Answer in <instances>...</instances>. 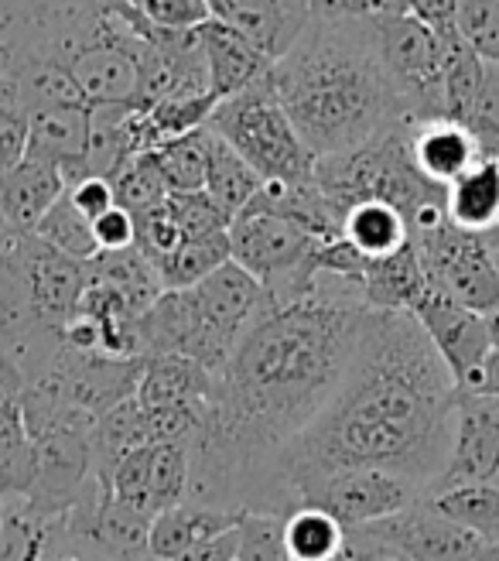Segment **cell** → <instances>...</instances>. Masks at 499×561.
Segmentation results:
<instances>
[{
  "instance_id": "15",
  "label": "cell",
  "mask_w": 499,
  "mask_h": 561,
  "mask_svg": "<svg viewBox=\"0 0 499 561\" xmlns=\"http://www.w3.org/2000/svg\"><path fill=\"white\" fill-rule=\"evenodd\" d=\"M90 110L93 106H45L27 114V158L59 168L66 188L90 175Z\"/></svg>"
},
{
  "instance_id": "34",
  "label": "cell",
  "mask_w": 499,
  "mask_h": 561,
  "mask_svg": "<svg viewBox=\"0 0 499 561\" xmlns=\"http://www.w3.org/2000/svg\"><path fill=\"white\" fill-rule=\"evenodd\" d=\"M455 32L479 59L499 62V0H459Z\"/></svg>"
},
{
  "instance_id": "3",
  "label": "cell",
  "mask_w": 499,
  "mask_h": 561,
  "mask_svg": "<svg viewBox=\"0 0 499 561\" xmlns=\"http://www.w3.org/2000/svg\"><path fill=\"white\" fill-rule=\"evenodd\" d=\"M264 305V288L240 264L227 261L196 285L158 295L137 322L141 356H182L219 377Z\"/></svg>"
},
{
  "instance_id": "18",
  "label": "cell",
  "mask_w": 499,
  "mask_h": 561,
  "mask_svg": "<svg viewBox=\"0 0 499 561\" xmlns=\"http://www.w3.org/2000/svg\"><path fill=\"white\" fill-rule=\"evenodd\" d=\"M196 32H199L206 76H209V93L216 103L236 96L240 90H246L250 82H257L270 69V59H264V55L240 32H233L230 24L209 18Z\"/></svg>"
},
{
  "instance_id": "16",
  "label": "cell",
  "mask_w": 499,
  "mask_h": 561,
  "mask_svg": "<svg viewBox=\"0 0 499 561\" xmlns=\"http://www.w3.org/2000/svg\"><path fill=\"white\" fill-rule=\"evenodd\" d=\"M407 151L414 168H418V175L438 188H449L479 158H486L479 140L449 117L414 124L407 134Z\"/></svg>"
},
{
  "instance_id": "21",
  "label": "cell",
  "mask_w": 499,
  "mask_h": 561,
  "mask_svg": "<svg viewBox=\"0 0 499 561\" xmlns=\"http://www.w3.org/2000/svg\"><path fill=\"white\" fill-rule=\"evenodd\" d=\"M445 216L452 227L476 237L499 227V158H479L445 188Z\"/></svg>"
},
{
  "instance_id": "26",
  "label": "cell",
  "mask_w": 499,
  "mask_h": 561,
  "mask_svg": "<svg viewBox=\"0 0 499 561\" xmlns=\"http://www.w3.org/2000/svg\"><path fill=\"white\" fill-rule=\"evenodd\" d=\"M151 445V425L144 408L137 398H127L103 411L93 421V459H96V476H106L124 456L137 453V448Z\"/></svg>"
},
{
  "instance_id": "20",
  "label": "cell",
  "mask_w": 499,
  "mask_h": 561,
  "mask_svg": "<svg viewBox=\"0 0 499 561\" xmlns=\"http://www.w3.org/2000/svg\"><path fill=\"white\" fill-rule=\"evenodd\" d=\"M243 514L233 511H219L209 507V503H196V500H182L175 507L161 511L151 520L148 530V551L154 561H175L178 554H185L188 548H196L223 530L236 527Z\"/></svg>"
},
{
  "instance_id": "1",
  "label": "cell",
  "mask_w": 499,
  "mask_h": 561,
  "mask_svg": "<svg viewBox=\"0 0 499 561\" xmlns=\"http://www.w3.org/2000/svg\"><path fill=\"white\" fill-rule=\"evenodd\" d=\"M455 404V377L414 316L370 308L336 394L285 445L281 472L294 496L339 469H383L425 496L449 462Z\"/></svg>"
},
{
  "instance_id": "37",
  "label": "cell",
  "mask_w": 499,
  "mask_h": 561,
  "mask_svg": "<svg viewBox=\"0 0 499 561\" xmlns=\"http://www.w3.org/2000/svg\"><path fill=\"white\" fill-rule=\"evenodd\" d=\"M27 158V114L0 100V175Z\"/></svg>"
},
{
  "instance_id": "54",
  "label": "cell",
  "mask_w": 499,
  "mask_h": 561,
  "mask_svg": "<svg viewBox=\"0 0 499 561\" xmlns=\"http://www.w3.org/2000/svg\"><path fill=\"white\" fill-rule=\"evenodd\" d=\"M496 66H499V62H496Z\"/></svg>"
},
{
  "instance_id": "40",
  "label": "cell",
  "mask_w": 499,
  "mask_h": 561,
  "mask_svg": "<svg viewBox=\"0 0 499 561\" xmlns=\"http://www.w3.org/2000/svg\"><path fill=\"white\" fill-rule=\"evenodd\" d=\"M312 21H380V0H309Z\"/></svg>"
},
{
  "instance_id": "36",
  "label": "cell",
  "mask_w": 499,
  "mask_h": 561,
  "mask_svg": "<svg viewBox=\"0 0 499 561\" xmlns=\"http://www.w3.org/2000/svg\"><path fill=\"white\" fill-rule=\"evenodd\" d=\"M134 8L164 32H196L212 18L206 0H137Z\"/></svg>"
},
{
  "instance_id": "25",
  "label": "cell",
  "mask_w": 499,
  "mask_h": 561,
  "mask_svg": "<svg viewBox=\"0 0 499 561\" xmlns=\"http://www.w3.org/2000/svg\"><path fill=\"white\" fill-rule=\"evenodd\" d=\"M32 476H35V445L24 425L21 401L14 390L0 387V503L27 496Z\"/></svg>"
},
{
  "instance_id": "50",
  "label": "cell",
  "mask_w": 499,
  "mask_h": 561,
  "mask_svg": "<svg viewBox=\"0 0 499 561\" xmlns=\"http://www.w3.org/2000/svg\"><path fill=\"white\" fill-rule=\"evenodd\" d=\"M489 561H499V541H496V545H489Z\"/></svg>"
},
{
  "instance_id": "8",
  "label": "cell",
  "mask_w": 499,
  "mask_h": 561,
  "mask_svg": "<svg viewBox=\"0 0 499 561\" xmlns=\"http://www.w3.org/2000/svg\"><path fill=\"white\" fill-rule=\"evenodd\" d=\"M376 42L386 76L407 106L414 124L445 117V87H441V51L438 38L428 24L414 14L380 18L376 21Z\"/></svg>"
},
{
  "instance_id": "6",
  "label": "cell",
  "mask_w": 499,
  "mask_h": 561,
  "mask_svg": "<svg viewBox=\"0 0 499 561\" xmlns=\"http://www.w3.org/2000/svg\"><path fill=\"white\" fill-rule=\"evenodd\" d=\"M93 421L86 411L69 408L48 425L32 432L35 445V476L27 503L45 517L69 514L86 486L96 480V459H93Z\"/></svg>"
},
{
  "instance_id": "12",
  "label": "cell",
  "mask_w": 499,
  "mask_h": 561,
  "mask_svg": "<svg viewBox=\"0 0 499 561\" xmlns=\"http://www.w3.org/2000/svg\"><path fill=\"white\" fill-rule=\"evenodd\" d=\"M496 480H499V404L483 394H459L449 462L425 496L465 483H496Z\"/></svg>"
},
{
  "instance_id": "52",
  "label": "cell",
  "mask_w": 499,
  "mask_h": 561,
  "mask_svg": "<svg viewBox=\"0 0 499 561\" xmlns=\"http://www.w3.org/2000/svg\"><path fill=\"white\" fill-rule=\"evenodd\" d=\"M144 561H154V558H144Z\"/></svg>"
},
{
  "instance_id": "45",
  "label": "cell",
  "mask_w": 499,
  "mask_h": 561,
  "mask_svg": "<svg viewBox=\"0 0 499 561\" xmlns=\"http://www.w3.org/2000/svg\"><path fill=\"white\" fill-rule=\"evenodd\" d=\"M473 394H483V398H489V401L499 404V350H492L486 356L483 370H479V383H476Z\"/></svg>"
},
{
  "instance_id": "43",
  "label": "cell",
  "mask_w": 499,
  "mask_h": 561,
  "mask_svg": "<svg viewBox=\"0 0 499 561\" xmlns=\"http://www.w3.org/2000/svg\"><path fill=\"white\" fill-rule=\"evenodd\" d=\"M45 561H109V558H103L90 545L69 538L66 527H62V517H59V530H55V541H51V551H48Z\"/></svg>"
},
{
  "instance_id": "47",
  "label": "cell",
  "mask_w": 499,
  "mask_h": 561,
  "mask_svg": "<svg viewBox=\"0 0 499 561\" xmlns=\"http://www.w3.org/2000/svg\"><path fill=\"white\" fill-rule=\"evenodd\" d=\"M18 237H21V233H14V230H11V222L4 219V213H0V254H4V250H8Z\"/></svg>"
},
{
  "instance_id": "53",
  "label": "cell",
  "mask_w": 499,
  "mask_h": 561,
  "mask_svg": "<svg viewBox=\"0 0 499 561\" xmlns=\"http://www.w3.org/2000/svg\"><path fill=\"white\" fill-rule=\"evenodd\" d=\"M0 387H4V383H0Z\"/></svg>"
},
{
  "instance_id": "48",
  "label": "cell",
  "mask_w": 499,
  "mask_h": 561,
  "mask_svg": "<svg viewBox=\"0 0 499 561\" xmlns=\"http://www.w3.org/2000/svg\"><path fill=\"white\" fill-rule=\"evenodd\" d=\"M486 325H489V340H492V350H499V312L486 316Z\"/></svg>"
},
{
  "instance_id": "46",
  "label": "cell",
  "mask_w": 499,
  "mask_h": 561,
  "mask_svg": "<svg viewBox=\"0 0 499 561\" xmlns=\"http://www.w3.org/2000/svg\"><path fill=\"white\" fill-rule=\"evenodd\" d=\"M410 14V0H380V18Z\"/></svg>"
},
{
  "instance_id": "24",
  "label": "cell",
  "mask_w": 499,
  "mask_h": 561,
  "mask_svg": "<svg viewBox=\"0 0 499 561\" xmlns=\"http://www.w3.org/2000/svg\"><path fill=\"white\" fill-rule=\"evenodd\" d=\"M343 240L356 250L363 261L394 257L397 250L410 243L407 219L386 203H356L343 213Z\"/></svg>"
},
{
  "instance_id": "38",
  "label": "cell",
  "mask_w": 499,
  "mask_h": 561,
  "mask_svg": "<svg viewBox=\"0 0 499 561\" xmlns=\"http://www.w3.org/2000/svg\"><path fill=\"white\" fill-rule=\"evenodd\" d=\"M93 237H96L100 254H117V250H127L137 243V222L124 206H114L93 219Z\"/></svg>"
},
{
  "instance_id": "29",
  "label": "cell",
  "mask_w": 499,
  "mask_h": 561,
  "mask_svg": "<svg viewBox=\"0 0 499 561\" xmlns=\"http://www.w3.org/2000/svg\"><path fill=\"white\" fill-rule=\"evenodd\" d=\"M431 507L452 524L473 530L483 541H499V480L496 483H465L425 496Z\"/></svg>"
},
{
  "instance_id": "5",
  "label": "cell",
  "mask_w": 499,
  "mask_h": 561,
  "mask_svg": "<svg viewBox=\"0 0 499 561\" xmlns=\"http://www.w3.org/2000/svg\"><path fill=\"white\" fill-rule=\"evenodd\" d=\"M318 250L322 240L260 206H246L230 222V261L254 277L274 305L294 301L315 288Z\"/></svg>"
},
{
  "instance_id": "32",
  "label": "cell",
  "mask_w": 499,
  "mask_h": 561,
  "mask_svg": "<svg viewBox=\"0 0 499 561\" xmlns=\"http://www.w3.org/2000/svg\"><path fill=\"white\" fill-rule=\"evenodd\" d=\"M154 161L161 168V179L172 195L182 192H202L206 185V127L192 130L185 137L164 140L154 151Z\"/></svg>"
},
{
  "instance_id": "23",
  "label": "cell",
  "mask_w": 499,
  "mask_h": 561,
  "mask_svg": "<svg viewBox=\"0 0 499 561\" xmlns=\"http://www.w3.org/2000/svg\"><path fill=\"white\" fill-rule=\"evenodd\" d=\"M260 185H264V179L254 172V168H250L223 137L206 127V185H202V192L209 199L230 219H236L250 203H254Z\"/></svg>"
},
{
  "instance_id": "10",
  "label": "cell",
  "mask_w": 499,
  "mask_h": 561,
  "mask_svg": "<svg viewBox=\"0 0 499 561\" xmlns=\"http://www.w3.org/2000/svg\"><path fill=\"white\" fill-rule=\"evenodd\" d=\"M410 316L425 329L428 343L434 346L441 363H445L449 374L455 377L459 394H473L479 383L483 363L492 353L486 316L468 312V308L455 305L452 298L434 291L431 285L418 301H414Z\"/></svg>"
},
{
  "instance_id": "39",
  "label": "cell",
  "mask_w": 499,
  "mask_h": 561,
  "mask_svg": "<svg viewBox=\"0 0 499 561\" xmlns=\"http://www.w3.org/2000/svg\"><path fill=\"white\" fill-rule=\"evenodd\" d=\"M66 192H69L72 206H76L82 216H86L90 222H93L96 216H103L106 209H114V206H117L114 185H109V179H100V175L79 179V182H72Z\"/></svg>"
},
{
  "instance_id": "9",
  "label": "cell",
  "mask_w": 499,
  "mask_h": 561,
  "mask_svg": "<svg viewBox=\"0 0 499 561\" xmlns=\"http://www.w3.org/2000/svg\"><path fill=\"white\" fill-rule=\"evenodd\" d=\"M301 507H318L346 530L380 524L421 500V490L383 469H339L301 490Z\"/></svg>"
},
{
  "instance_id": "7",
  "label": "cell",
  "mask_w": 499,
  "mask_h": 561,
  "mask_svg": "<svg viewBox=\"0 0 499 561\" xmlns=\"http://www.w3.org/2000/svg\"><path fill=\"white\" fill-rule=\"evenodd\" d=\"M434 291L452 298L468 312H499V264L486 237L465 233L445 219L441 227L410 240Z\"/></svg>"
},
{
  "instance_id": "28",
  "label": "cell",
  "mask_w": 499,
  "mask_h": 561,
  "mask_svg": "<svg viewBox=\"0 0 499 561\" xmlns=\"http://www.w3.org/2000/svg\"><path fill=\"white\" fill-rule=\"evenodd\" d=\"M59 517H45L24 496L0 503V561H45Z\"/></svg>"
},
{
  "instance_id": "49",
  "label": "cell",
  "mask_w": 499,
  "mask_h": 561,
  "mask_svg": "<svg viewBox=\"0 0 499 561\" xmlns=\"http://www.w3.org/2000/svg\"><path fill=\"white\" fill-rule=\"evenodd\" d=\"M328 561H352V554H349V541H346V551H339L336 558H328Z\"/></svg>"
},
{
  "instance_id": "11",
  "label": "cell",
  "mask_w": 499,
  "mask_h": 561,
  "mask_svg": "<svg viewBox=\"0 0 499 561\" xmlns=\"http://www.w3.org/2000/svg\"><path fill=\"white\" fill-rule=\"evenodd\" d=\"M11 254L24 277L35 316L51 329H62L76 316L79 298L90 285V267L59 254V250H51L35 233H21L11 243Z\"/></svg>"
},
{
  "instance_id": "27",
  "label": "cell",
  "mask_w": 499,
  "mask_h": 561,
  "mask_svg": "<svg viewBox=\"0 0 499 561\" xmlns=\"http://www.w3.org/2000/svg\"><path fill=\"white\" fill-rule=\"evenodd\" d=\"M86 267H90V280H100V285L120 291L137 316H144L164 291L154 264L137 247L117 250V254H96Z\"/></svg>"
},
{
  "instance_id": "19",
  "label": "cell",
  "mask_w": 499,
  "mask_h": 561,
  "mask_svg": "<svg viewBox=\"0 0 499 561\" xmlns=\"http://www.w3.org/2000/svg\"><path fill=\"white\" fill-rule=\"evenodd\" d=\"M66 195V179L55 164L24 158L8 175H0V213L14 233H35L42 216Z\"/></svg>"
},
{
  "instance_id": "17",
  "label": "cell",
  "mask_w": 499,
  "mask_h": 561,
  "mask_svg": "<svg viewBox=\"0 0 499 561\" xmlns=\"http://www.w3.org/2000/svg\"><path fill=\"white\" fill-rule=\"evenodd\" d=\"M134 398L144 411L188 408L206 414L216 398V377L182 356H144Z\"/></svg>"
},
{
  "instance_id": "2",
  "label": "cell",
  "mask_w": 499,
  "mask_h": 561,
  "mask_svg": "<svg viewBox=\"0 0 499 561\" xmlns=\"http://www.w3.org/2000/svg\"><path fill=\"white\" fill-rule=\"evenodd\" d=\"M267 76L318 161L349 154L394 127H414L386 76L376 21H309Z\"/></svg>"
},
{
  "instance_id": "30",
  "label": "cell",
  "mask_w": 499,
  "mask_h": 561,
  "mask_svg": "<svg viewBox=\"0 0 499 561\" xmlns=\"http://www.w3.org/2000/svg\"><path fill=\"white\" fill-rule=\"evenodd\" d=\"M349 530L318 507H298L285 517V548L291 561H328L346 551Z\"/></svg>"
},
{
  "instance_id": "42",
  "label": "cell",
  "mask_w": 499,
  "mask_h": 561,
  "mask_svg": "<svg viewBox=\"0 0 499 561\" xmlns=\"http://www.w3.org/2000/svg\"><path fill=\"white\" fill-rule=\"evenodd\" d=\"M233 558H236V527L223 530V535H216L196 548H188L175 561H233Z\"/></svg>"
},
{
  "instance_id": "22",
  "label": "cell",
  "mask_w": 499,
  "mask_h": 561,
  "mask_svg": "<svg viewBox=\"0 0 499 561\" xmlns=\"http://www.w3.org/2000/svg\"><path fill=\"white\" fill-rule=\"evenodd\" d=\"M428 291V277L418 261V250L407 243L394 257L367 261L363 271V298L370 308H383V312H410L414 301Z\"/></svg>"
},
{
  "instance_id": "33",
  "label": "cell",
  "mask_w": 499,
  "mask_h": 561,
  "mask_svg": "<svg viewBox=\"0 0 499 561\" xmlns=\"http://www.w3.org/2000/svg\"><path fill=\"white\" fill-rule=\"evenodd\" d=\"M109 185H114L117 206H124L130 216H141V213L161 206L172 195L169 185H164V179H161V168H158L151 151L127 158L117 172L109 175Z\"/></svg>"
},
{
  "instance_id": "31",
  "label": "cell",
  "mask_w": 499,
  "mask_h": 561,
  "mask_svg": "<svg viewBox=\"0 0 499 561\" xmlns=\"http://www.w3.org/2000/svg\"><path fill=\"white\" fill-rule=\"evenodd\" d=\"M35 237L42 243H48L51 250H59V254L82 261V264H90L100 254L96 237H93V222L72 206L69 192L42 216V222L35 227Z\"/></svg>"
},
{
  "instance_id": "13",
  "label": "cell",
  "mask_w": 499,
  "mask_h": 561,
  "mask_svg": "<svg viewBox=\"0 0 499 561\" xmlns=\"http://www.w3.org/2000/svg\"><path fill=\"white\" fill-rule=\"evenodd\" d=\"M370 530L394 541L414 561H489V541L441 517L425 496L407 511L370 524Z\"/></svg>"
},
{
  "instance_id": "4",
  "label": "cell",
  "mask_w": 499,
  "mask_h": 561,
  "mask_svg": "<svg viewBox=\"0 0 499 561\" xmlns=\"http://www.w3.org/2000/svg\"><path fill=\"white\" fill-rule=\"evenodd\" d=\"M267 72L236 96L216 103L206 127L223 137L264 182H281V185L312 182L318 158L298 137Z\"/></svg>"
},
{
  "instance_id": "44",
  "label": "cell",
  "mask_w": 499,
  "mask_h": 561,
  "mask_svg": "<svg viewBox=\"0 0 499 561\" xmlns=\"http://www.w3.org/2000/svg\"><path fill=\"white\" fill-rule=\"evenodd\" d=\"M455 4L459 0H410V14L438 32V27L455 24Z\"/></svg>"
},
{
  "instance_id": "35",
  "label": "cell",
  "mask_w": 499,
  "mask_h": 561,
  "mask_svg": "<svg viewBox=\"0 0 499 561\" xmlns=\"http://www.w3.org/2000/svg\"><path fill=\"white\" fill-rule=\"evenodd\" d=\"M233 561H291L285 548V517L243 514L236 524V558Z\"/></svg>"
},
{
  "instance_id": "51",
  "label": "cell",
  "mask_w": 499,
  "mask_h": 561,
  "mask_svg": "<svg viewBox=\"0 0 499 561\" xmlns=\"http://www.w3.org/2000/svg\"><path fill=\"white\" fill-rule=\"evenodd\" d=\"M124 4H137V0H124Z\"/></svg>"
},
{
  "instance_id": "41",
  "label": "cell",
  "mask_w": 499,
  "mask_h": 561,
  "mask_svg": "<svg viewBox=\"0 0 499 561\" xmlns=\"http://www.w3.org/2000/svg\"><path fill=\"white\" fill-rule=\"evenodd\" d=\"M349 554L352 561H414L407 551H401L394 541H386L380 535H373L370 527L349 530Z\"/></svg>"
},
{
  "instance_id": "14",
  "label": "cell",
  "mask_w": 499,
  "mask_h": 561,
  "mask_svg": "<svg viewBox=\"0 0 499 561\" xmlns=\"http://www.w3.org/2000/svg\"><path fill=\"white\" fill-rule=\"evenodd\" d=\"M216 21L230 24L270 66L309 27V0H206Z\"/></svg>"
}]
</instances>
